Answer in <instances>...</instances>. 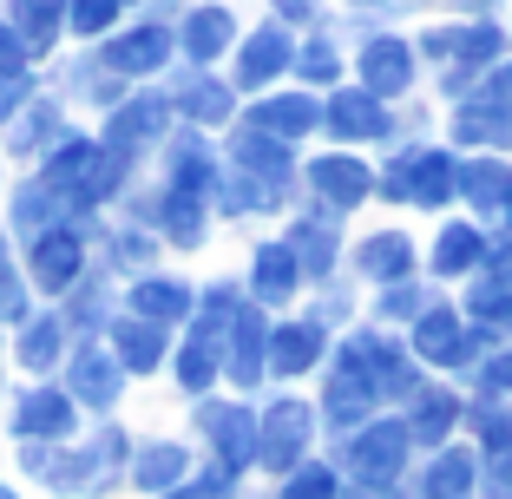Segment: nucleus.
<instances>
[{
	"mask_svg": "<svg viewBox=\"0 0 512 499\" xmlns=\"http://www.w3.org/2000/svg\"><path fill=\"white\" fill-rule=\"evenodd\" d=\"M40 276L46 283H66L73 276V243H40Z\"/></svg>",
	"mask_w": 512,
	"mask_h": 499,
	"instance_id": "obj_1",
	"label": "nucleus"
},
{
	"mask_svg": "<svg viewBox=\"0 0 512 499\" xmlns=\"http://www.w3.org/2000/svg\"><path fill=\"white\" fill-rule=\"evenodd\" d=\"M20 421H27V427H60L66 408L53 401V394H40V401H27V414H20Z\"/></svg>",
	"mask_w": 512,
	"mask_h": 499,
	"instance_id": "obj_2",
	"label": "nucleus"
},
{
	"mask_svg": "<svg viewBox=\"0 0 512 499\" xmlns=\"http://www.w3.org/2000/svg\"><path fill=\"white\" fill-rule=\"evenodd\" d=\"M46 355H53V335L40 329V335H33V342H27V362H46Z\"/></svg>",
	"mask_w": 512,
	"mask_h": 499,
	"instance_id": "obj_3",
	"label": "nucleus"
},
{
	"mask_svg": "<svg viewBox=\"0 0 512 499\" xmlns=\"http://www.w3.org/2000/svg\"><path fill=\"white\" fill-rule=\"evenodd\" d=\"M20 14L33 20V33H46V0H20Z\"/></svg>",
	"mask_w": 512,
	"mask_h": 499,
	"instance_id": "obj_4",
	"label": "nucleus"
},
{
	"mask_svg": "<svg viewBox=\"0 0 512 499\" xmlns=\"http://www.w3.org/2000/svg\"><path fill=\"white\" fill-rule=\"evenodd\" d=\"M99 14H106V0H79V20L86 27H99Z\"/></svg>",
	"mask_w": 512,
	"mask_h": 499,
	"instance_id": "obj_5",
	"label": "nucleus"
}]
</instances>
